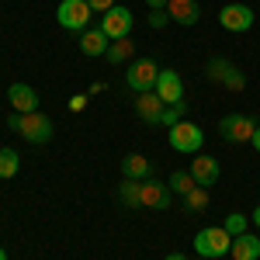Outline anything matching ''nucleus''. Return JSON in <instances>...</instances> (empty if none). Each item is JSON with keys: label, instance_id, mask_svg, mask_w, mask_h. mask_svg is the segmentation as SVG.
Wrapping results in <instances>:
<instances>
[{"label": "nucleus", "instance_id": "f3484780", "mask_svg": "<svg viewBox=\"0 0 260 260\" xmlns=\"http://www.w3.org/2000/svg\"><path fill=\"white\" fill-rule=\"evenodd\" d=\"M233 260H260V236L253 233H240L233 236V250H229Z\"/></svg>", "mask_w": 260, "mask_h": 260}, {"label": "nucleus", "instance_id": "2f4dec72", "mask_svg": "<svg viewBox=\"0 0 260 260\" xmlns=\"http://www.w3.org/2000/svg\"><path fill=\"white\" fill-rule=\"evenodd\" d=\"M0 260H7V253H4V246H0Z\"/></svg>", "mask_w": 260, "mask_h": 260}, {"label": "nucleus", "instance_id": "dca6fc26", "mask_svg": "<svg viewBox=\"0 0 260 260\" xmlns=\"http://www.w3.org/2000/svg\"><path fill=\"white\" fill-rule=\"evenodd\" d=\"M108 45H111V39H108L101 28H87V31H80V52H83V56L98 59V56L108 52Z\"/></svg>", "mask_w": 260, "mask_h": 260}, {"label": "nucleus", "instance_id": "cd10ccee", "mask_svg": "<svg viewBox=\"0 0 260 260\" xmlns=\"http://www.w3.org/2000/svg\"><path fill=\"white\" fill-rule=\"evenodd\" d=\"M167 4H170V0H146L149 11H167Z\"/></svg>", "mask_w": 260, "mask_h": 260}, {"label": "nucleus", "instance_id": "0eeeda50", "mask_svg": "<svg viewBox=\"0 0 260 260\" xmlns=\"http://www.w3.org/2000/svg\"><path fill=\"white\" fill-rule=\"evenodd\" d=\"M156 77H160V66L153 59H136L128 66V73H125V83H128L136 94H146V90L156 87Z\"/></svg>", "mask_w": 260, "mask_h": 260}, {"label": "nucleus", "instance_id": "a211bd4d", "mask_svg": "<svg viewBox=\"0 0 260 260\" xmlns=\"http://www.w3.org/2000/svg\"><path fill=\"white\" fill-rule=\"evenodd\" d=\"M121 177H128V180H146V177H153V163L146 160L142 153H128V156L121 160Z\"/></svg>", "mask_w": 260, "mask_h": 260}, {"label": "nucleus", "instance_id": "f257e3e1", "mask_svg": "<svg viewBox=\"0 0 260 260\" xmlns=\"http://www.w3.org/2000/svg\"><path fill=\"white\" fill-rule=\"evenodd\" d=\"M7 125H11L24 142H31V146H45V142L52 139V121H49V115H42V111H31V115L11 111Z\"/></svg>", "mask_w": 260, "mask_h": 260}, {"label": "nucleus", "instance_id": "2eb2a0df", "mask_svg": "<svg viewBox=\"0 0 260 260\" xmlns=\"http://www.w3.org/2000/svg\"><path fill=\"white\" fill-rule=\"evenodd\" d=\"M163 108H167V104L156 98V90H146V94H139V98H136V115H139L142 121H149V125H160Z\"/></svg>", "mask_w": 260, "mask_h": 260}, {"label": "nucleus", "instance_id": "4be33fe9", "mask_svg": "<svg viewBox=\"0 0 260 260\" xmlns=\"http://www.w3.org/2000/svg\"><path fill=\"white\" fill-rule=\"evenodd\" d=\"M18 170H21V156L14 153V149H0V177L11 180Z\"/></svg>", "mask_w": 260, "mask_h": 260}, {"label": "nucleus", "instance_id": "20e7f679", "mask_svg": "<svg viewBox=\"0 0 260 260\" xmlns=\"http://www.w3.org/2000/svg\"><path fill=\"white\" fill-rule=\"evenodd\" d=\"M94 18V11H90V4L87 0H62L59 11H56V21H59V28L66 31H87V24Z\"/></svg>", "mask_w": 260, "mask_h": 260}, {"label": "nucleus", "instance_id": "f8f14e48", "mask_svg": "<svg viewBox=\"0 0 260 260\" xmlns=\"http://www.w3.org/2000/svg\"><path fill=\"white\" fill-rule=\"evenodd\" d=\"M222 167L215 156H208V153H194V160H191V177H194V184L198 187H212L215 180H219Z\"/></svg>", "mask_w": 260, "mask_h": 260}, {"label": "nucleus", "instance_id": "a878e982", "mask_svg": "<svg viewBox=\"0 0 260 260\" xmlns=\"http://www.w3.org/2000/svg\"><path fill=\"white\" fill-rule=\"evenodd\" d=\"M149 24L160 31V28H167V24H170V14H167V11H149Z\"/></svg>", "mask_w": 260, "mask_h": 260}, {"label": "nucleus", "instance_id": "c85d7f7f", "mask_svg": "<svg viewBox=\"0 0 260 260\" xmlns=\"http://www.w3.org/2000/svg\"><path fill=\"white\" fill-rule=\"evenodd\" d=\"M250 146H253V149L260 153V125H257V132H253V139H250Z\"/></svg>", "mask_w": 260, "mask_h": 260}, {"label": "nucleus", "instance_id": "bb28decb", "mask_svg": "<svg viewBox=\"0 0 260 260\" xmlns=\"http://www.w3.org/2000/svg\"><path fill=\"white\" fill-rule=\"evenodd\" d=\"M87 4H90V11H94V14H108V11L115 7V0H87Z\"/></svg>", "mask_w": 260, "mask_h": 260}, {"label": "nucleus", "instance_id": "5701e85b", "mask_svg": "<svg viewBox=\"0 0 260 260\" xmlns=\"http://www.w3.org/2000/svg\"><path fill=\"white\" fill-rule=\"evenodd\" d=\"M184 208H187V212H205V208H208V187L187 191V194H184Z\"/></svg>", "mask_w": 260, "mask_h": 260}, {"label": "nucleus", "instance_id": "7ed1b4c3", "mask_svg": "<svg viewBox=\"0 0 260 260\" xmlns=\"http://www.w3.org/2000/svg\"><path fill=\"white\" fill-rule=\"evenodd\" d=\"M205 77H208L212 83H219V87H225V90H233V94L246 90V77H243V70H240V66H233L225 56L208 59V66H205Z\"/></svg>", "mask_w": 260, "mask_h": 260}, {"label": "nucleus", "instance_id": "7c9ffc66", "mask_svg": "<svg viewBox=\"0 0 260 260\" xmlns=\"http://www.w3.org/2000/svg\"><path fill=\"white\" fill-rule=\"evenodd\" d=\"M163 260H187V257H184V253H167Z\"/></svg>", "mask_w": 260, "mask_h": 260}, {"label": "nucleus", "instance_id": "1a4fd4ad", "mask_svg": "<svg viewBox=\"0 0 260 260\" xmlns=\"http://www.w3.org/2000/svg\"><path fill=\"white\" fill-rule=\"evenodd\" d=\"M219 24L225 31H233V35H243V31L253 28V11L246 4H225L219 11Z\"/></svg>", "mask_w": 260, "mask_h": 260}, {"label": "nucleus", "instance_id": "f03ea898", "mask_svg": "<svg viewBox=\"0 0 260 260\" xmlns=\"http://www.w3.org/2000/svg\"><path fill=\"white\" fill-rule=\"evenodd\" d=\"M194 250H198V257H208V260L229 257V250H233V236H229L222 225H205L198 236H194Z\"/></svg>", "mask_w": 260, "mask_h": 260}, {"label": "nucleus", "instance_id": "412c9836", "mask_svg": "<svg viewBox=\"0 0 260 260\" xmlns=\"http://www.w3.org/2000/svg\"><path fill=\"white\" fill-rule=\"evenodd\" d=\"M167 184H170V191H174V194H180V198H184L187 191H194V187H198V184H194V177H191V170H174Z\"/></svg>", "mask_w": 260, "mask_h": 260}, {"label": "nucleus", "instance_id": "473e14b6", "mask_svg": "<svg viewBox=\"0 0 260 260\" xmlns=\"http://www.w3.org/2000/svg\"><path fill=\"white\" fill-rule=\"evenodd\" d=\"M201 260H208V257H201Z\"/></svg>", "mask_w": 260, "mask_h": 260}, {"label": "nucleus", "instance_id": "b1692460", "mask_svg": "<svg viewBox=\"0 0 260 260\" xmlns=\"http://www.w3.org/2000/svg\"><path fill=\"white\" fill-rule=\"evenodd\" d=\"M184 115H187V104H184V101H177V104H167V108H163V118H160V125L174 128L177 121H184Z\"/></svg>", "mask_w": 260, "mask_h": 260}, {"label": "nucleus", "instance_id": "39448f33", "mask_svg": "<svg viewBox=\"0 0 260 260\" xmlns=\"http://www.w3.org/2000/svg\"><path fill=\"white\" fill-rule=\"evenodd\" d=\"M201 142H205V132H201L194 121H177L174 128H170V149H177V153H201Z\"/></svg>", "mask_w": 260, "mask_h": 260}, {"label": "nucleus", "instance_id": "9b49d317", "mask_svg": "<svg viewBox=\"0 0 260 260\" xmlns=\"http://www.w3.org/2000/svg\"><path fill=\"white\" fill-rule=\"evenodd\" d=\"M153 90H156V98H160L163 104H177V101H184V80H180L177 70H160Z\"/></svg>", "mask_w": 260, "mask_h": 260}, {"label": "nucleus", "instance_id": "ddd939ff", "mask_svg": "<svg viewBox=\"0 0 260 260\" xmlns=\"http://www.w3.org/2000/svg\"><path fill=\"white\" fill-rule=\"evenodd\" d=\"M7 101H11V111H18V115L39 111V94H35V87H28V83H11Z\"/></svg>", "mask_w": 260, "mask_h": 260}, {"label": "nucleus", "instance_id": "9d476101", "mask_svg": "<svg viewBox=\"0 0 260 260\" xmlns=\"http://www.w3.org/2000/svg\"><path fill=\"white\" fill-rule=\"evenodd\" d=\"M170 198H174L170 184H163V180H156V177L142 180V191H139L142 208H156V212H163V208H170Z\"/></svg>", "mask_w": 260, "mask_h": 260}, {"label": "nucleus", "instance_id": "6e6552de", "mask_svg": "<svg viewBox=\"0 0 260 260\" xmlns=\"http://www.w3.org/2000/svg\"><path fill=\"white\" fill-rule=\"evenodd\" d=\"M132 24H136L132 11L115 4V7H111V11L104 14V21H101L98 28H101V31H104V35H108L111 42H115V39H128V35H132Z\"/></svg>", "mask_w": 260, "mask_h": 260}, {"label": "nucleus", "instance_id": "393cba45", "mask_svg": "<svg viewBox=\"0 0 260 260\" xmlns=\"http://www.w3.org/2000/svg\"><path fill=\"white\" fill-rule=\"evenodd\" d=\"M222 229H225L229 236H240V233H246V215H240V212H229V215H225V222H222Z\"/></svg>", "mask_w": 260, "mask_h": 260}, {"label": "nucleus", "instance_id": "423d86ee", "mask_svg": "<svg viewBox=\"0 0 260 260\" xmlns=\"http://www.w3.org/2000/svg\"><path fill=\"white\" fill-rule=\"evenodd\" d=\"M219 132L225 142H233V146H240V142H250L253 139V132H257V121L250 118V115H225L219 121Z\"/></svg>", "mask_w": 260, "mask_h": 260}, {"label": "nucleus", "instance_id": "6ab92c4d", "mask_svg": "<svg viewBox=\"0 0 260 260\" xmlns=\"http://www.w3.org/2000/svg\"><path fill=\"white\" fill-rule=\"evenodd\" d=\"M132 52H136V42H132V35H128V39H115L111 42L108 52H104V59L111 62V66H121L125 59H132Z\"/></svg>", "mask_w": 260, "mask_h": 260}, {"label": "nucleus", "instance_id": "c756f323", "mask_svg": "<svg viewBox=\"0 0 260 260\" xmlns=\"http://www.w3.org/2000/svg\"><path fill=\"white\" fill-rule=\"evenodd\" d=\"M250 219H253V225H257V229H260V205H257V208H253V212H250Z\"/></svg>", "mask_w": 260, "mask_h": 260}, {"label": "nucleus", "instance_id": "4468645a", "mask_svg": "<svg viewBox=\"0 0 260 260\" xmlns=\"http://www.w3.org/2000/svg\"><path fill=\"white\" fill-rule=\"evenodd\" d=\"M167 14H170V21L191 28V24L201 21V4L198 0H170V4H167Z\"/></svg>", "mask_w": 260, "mask_h": 260}, {"label": "nucleus", "instance_id": "aec40b11", "mask_svg": "<svg viewBox=\"0 0 260 260\" xmlns=\"http://www.w3.org/2000/svg\"><path fill=\"white\" fill-rule=\"evenodd\" d=\"M139 191H142V180H121V187H118V201L125 205V208H142V201H139Z\"/></svg>", "mask_w": 260, "mask_h": 260}]
</instances>
